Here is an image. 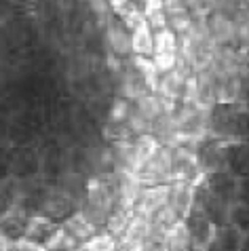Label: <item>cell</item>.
I'll use <instances>...</instances> for the list:
<instances>
[{
    "mask_svg": "<svg viewBox=\"0 0 249 251\" xmlns=\"http://www.w3.org/2000/svg\"><path fill=\"white\" fill-rule=\"evenodd\" d=\"M119 251H124V249H121V247H119Z\"/></svg>",
    "mask_w": 249,
    "mask_h": 251,
    "instance_id": "obj_26",
    "label": "cell"
},
{
    "mask_svg": "<svg viewBox=\"0 0 249 251\" xmlns=\"http://www.w3.org/2000/svg\"><path fill=\"white\" fill-rule=\"evenodd\" d=\"M192 24H195V17L190 15V11H179V13H174V15L167 17V25L174 30L175 34H186L192 27Z\"/></svg>",
    "mask_w": 249,
    "mask_h": 251,
    "instance_id": "obj_15",
    "label": "cell"
},
{
    "mask_svg": "<svg viewBox=\"0 0 249 251\" xmlns=\"http://www.w3.org/2000/svg\"><path fill=\"white\" fill-rule=\"evenodd\" d=\"M190 241H192V232L184 220H177L165 232V243H167L169 251H188Z\"/></svg>",
    "mask_w": 249,
    "mask_h": 251,
    "instance_id": "obj_7",
    "label": "cell"
},
{
    "mask_svg": "<svg viewBox=\"0 0 249 251\" xmlns=\"http://www.w3.org/2000/svg\"><path fill=\"white\" fill-rule=\"evenodd\" d=\"M131 218H133V207H124V205H114L106 220V230L112 232L116 239H121L123 232L127 230Z\"/></svg>",
    "mask_w": 249,
    "mask_h": 251,
    "instance_id": "obj_10",
    "label": "cell"
},
{
    "mask_svg": "<svg viewBox=\"0 0 249 251\" xmlns=\"http://www.w3.org/2000/svg\"><path fill=\"white\" fill-rule=\"evenodd\" d=\"M140 2H144V0H140Z\"/></svg>",
    "mask_w": 249,
    "mask_h": 251,
    "instance_id": "obj_27",
    "label": "cell"
},
{
    "mask_svg": "<svg viewBox=\"0 0 249 251\" xmlns=\"http://www.w3.org/2000/svg\"><path fill=\"white\" fill-rule=\"evenodd\" d=\"M207 24H209V32H211V38L216 45H220V47L237 45V25H234L232 15L213 11L209 19H207Z\"/></svg>",
    "mask_w": 249,
    "mask_h": 251,
    "instance_id": "obj_3",
    "label": "cell"
},
{
    "mask_svg": "<svg viewBox=\"0 0 249 251\" xmlns=\"http://www.w3.org/2000/svg\"><path fill=\"white\" fill-rule=\"evenodd\" d=\"M80 247L82 251H119V239L108 230H98L87 241H82Z\"/></svg>",
    "mask_w": 249,
    "mask_h": 251,
    "instance_id": "obj_12",
    "label": "cell"
},
{
    "mask_svg": "<svg viewBox=\"0 0 249 251\" xmlns=\"http://www.w3.org/2000/svg\"><path fill=\"white\" fill-rule=\"evenodd\" d=\"M43 243H45V247L49 251H70L74 247H78V241H76L74 236L64 228V224L55 226L51 232L43 239Z\"/></svg>",
    "mask_w": 249,
    "mask_h": 251,
    "instance_id": "obj_11",
    "label": "cell"
},
{
    "mask_svg": "<svg viewBox=\"0 0 249 251\" xmlns=\"http://www.w3.org/2000/svg\"><path fill=\"white\" fill-rule=\"evenodd\" d=\"M13 251H49L45 247L43 241H36L32 236H19V239L13 243Z\"/></svg>",
    "mask_w": 249,
    "mask_h": 251,
    "instance_id": "obj_22",
    "label": "cell"
},
{
    "mask_svg": "<svg viewBox=\"0 0 249 251\" xmlns=\"http://www.w3.org/2000/svg\"><path fill=\"white\" fill-rule=\"evenodd\" d=\"M131 66H133L135 72L144 78V82H146V87H148V91L156 93V87H158V78H161V74H158V70L154 66V59L146 57V55H133V57H131Z\"/></svg>",
    "mask_w": 249,
    "mask_h": 251,
    "instance_id": "obj_8",
    "label": "cell"
},
{
    "mask_svg": "<svg viewBox=\"0 0 249 251\" xmlns=\"http://www.w3.org/2000/svg\"><path fill=\"white\" fill-rule=\"evenodd\" d=\"M131 51H133V55L152 57V53H154V30L148 25V22H142L131 30Z\"/></svg>",
    "mask_w": 249,
    "mask_h": 251,
    "instance_id": "obj_6",
    "label": "cell"
},
{
    "mask_svg": "<svg viewBox=\"0 0 249 251\" xmlns=\"http://www.w3.org/2000/svg\"><path fill=\"white\" fill-rule=\"evenodd\" d=\"M182 103H200V80L195 72H192L184 82Z\"/></svg>",
    "mask_w": 249,
    "mask_h": 251,
    "instance_id": "obj_16",
    "label": "cell"
},
{
    "mask_svg": "<svg viewBox=\"0 0 249 251\" xmlns=\"http://www.w3.org/2000/svg\"><path fill=\"white\" fill-rule=\"evenodd\" d=\"M129 112H131V103L129 100L124 97H116L110 106V125H121L129 118Z\"/></svg>",
    "mask_w": 249,
    "mask_h": 251,
    "instance_id": "obj_17",
    "label": "cell"
},
{
    "mask_svg": "<svg viewBox=\"0 0 249 251\" xmlns=\"http://www.w3.org/2000/svg\"><path fill=\"white\" fill-rule=\"evenodd\" d=\"M106 40H108L110 51L119 55V57L133 55V51H131V30L121 19H110L106 24Z\"/></svg>",
    "mask_w": 249,
    "mask_h": 251,
    "instance_id": "obj_4",
    "label": "cell"
},
{
    "mask_svg": "<svg viewBox=\"0 0 249 251\" xmlns=\"http://www.w3.org/2000/svg\"><path fill=\"white\" fill-rule=\"evenodd\" d=\"M13 243H15V241H11L9 234L0 228V251H13Z\"/></svg>",
    "mask_w": 249,
    "mask_h": 251,
    "instance_id": "obj_23",
    "label": "cell"
},
{
    "mask_svg": "<svg viewBox=\"0 0 249 251\" xmlns=\"http://www.w3.org/2000/svg\"><path fill=\"white\" fill-rule=\"evenodd\" d=\"M70 251H82V247L78 245V247H74V249H70Z\"/></svg>",
    "mask_w": 249,
    "mask_h": 251,
    "instance_id": "obj_25",
    "label": "cell"
},
{
    "mask_svg": "<svg viewBox=\"0 0 249 251\" xmlns=\"http://www.w3.org/2000/svg\"><path fill=\"white\" fill-rule=\"evenodd\" d=\"M133 108H135L144 118H146V121L154 123L156 118L161 116L167 108H174V103H171V101H165V100H161V97H158L156 93L148 91V93H144V95L137 97L135 103H133Z\"/></svg>",
    "mask_w": 249,
    "mask_h": 251,
    "instance_id": "obj_5",
    "label": "cell"
},
{
    "mask_svg": "<svg viewBox=\"0 0 249 251\" xmlns=\"http://www.w3.org/2000/svg\"><path fill=\"white\" fill-rule=\"evenodd\" d=\"M161 53H179V38L169 25L154 32V53L152 55Z\"/></svg>",
    "mask_w": 249,
    "mask_h": 251,
    "instance_id": "obj_14",
    "label": "cell"
},
{
    "mask_svg": "<svg viewBox=\"0 0 249 251\" xmlns=\"http://www.w3.org/2000/svg\"><path fill=\"white\" fill-rule=\"evenodd\" d=\"M142 13L154 32L161 30V27H167V11H165L163 0H144Z\"/></svg>",
    "mask_w": 249,
    "mask_h": 251,
    "instance_id": "obj_13",
    "label": "cell"
},
{
    "mask_svg": "<svg viewBox=\"0 0 249 251\" xmlns=\"http://www.w3.org/2000/svg\"><path fill=\"white\" fill-rule=\"evenodd\" d=\"M171 173H174V148L171 146L161 144L156 152L152 154L144 167L140 169V179L146 184H158V182H169Z\"/></svg>",
    "mask_w": 249,
    "mask_h": 251,
    "instance_id": "obj_1",
    "label": "cell"
},
{
    "mask_svg": "<svg viewBox=\"0 0 249 251\" xmlns=\"http://www.w3.org/2000/svg\"><path fill=\"white\" fill-rule=\"evenodd\" d=\"M64 228H66L68 232H70L78 243L87 241L91 234L98 232V228H95L91 222L85 218V213H82L80 209H78V211H74L72 215H68L66 222H64Z\"/></svg>",
    "mask_w": 249,
    "mask_h": 251,
    "instance_id": "obj_9",
    "label": "cell"
},
{
    "mask_svg": "<svg viewBox=\"0 0 249 251\" xmlns=\"http://www.w3.org/2000/svg\"><path fill=\"white\" fill-rule=\"evenodd\" d=\"M154 59V66L158 70V74L171 72L177 66V53H161V55H152Z\"/></svg>",
    "mask_w": 249,
    "mask_h": 251,
    "instance_id": "obj_21",
    "label": "cell"
},
{
    "mask_svg": "<svg viewBox=\"0 0 249 251\" xmlns=\"http://www.w3.org/2000/svg\"><path fill=\"white\" fill-rule=\"evenodd\" d=\"M169 188L171 184L167 182H158V184H146L142 188L140 197H137L135 205H133V213L150 218L154 215L163 205H167L169 201Z\"/></svg>",
    "mask_w": 249,
    "mask_h": 251,
    "instance_id": "obj_2",
    "label": "cell"
},
{
    "mask_svg": "<svg viewBox=\"0 0 249 251\" xmlns=\"http://www.w3.org/2000/svg\"><path fill=\"white\" fill-rule=\"evenodd\" d=\"M127 127H129V131L131 133H135V135H142V133H152V123L150 121H146L137 110L131 106V112H129V118L127 121Z\"/></svg>",
    "mask_w": 249,
    "mask_h": 251,
    "instance_id": "obj_18",
    "label": "cell"
},
{
    "mask_svg": "<svg viewBox=\"0 0 249 251\" xmlns=\"http://www.w3.org/2000/svg\"><path fill=\"white\" fill-rule=\"evenodd\" d=\"M89 9H91V13L95 17L100 19V24L106 27V24L112 19V9H110V2L108 0H89Z\"/></svg>",
    "mask_w": 249,
    "mask_h": 251,
    "instance_id": "obj_20",
    "label": "cell"
},
{
    "mask_svg": "<svg viewBox=\"0 0 249 251\" xmlns=\"http://www.w3.org/2000/svg\"><path fill=\"white\" fill-rule=\"evenodd\" d=\"M184 2L195 19H207L213 13V2L216 0H184Z\"/></svg>",
    "mask_w": 249,
    "mask_h": 251,
    "instance_id": "obj_19",
    "label": "cell"
},
{
    "mask_svg": "<svg viewBox=\"0 0 249 251\" xmlns=\"http://www.w3.org/2000/svg\"><path fill=\"white\" fill-rule=\"evenodd\" d=\"M239 4L241 6H249V0H239Z\"/></svg>",
    "mask_w": 249,
    "mask_h": 251,
    "instance_id": "obj_24",
    "label": "cell"
}]
</instances>
